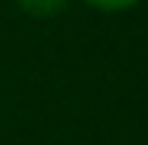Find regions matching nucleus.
<instances>
[{
  "label": "nucleus",
  "instance_id": "nucleus-1",
  "mask_svg": "<svg viewBox=\"0 0 148 145\" xmlns=\"http://www.w3.org/2000/svg\"><path fill=\"white\" fill-rule=\"evenodd\" d=\"M69 0H19V6L29 13V16H38V19H51L66 10Z\"/></svg>",
  "mask_w": 148,
  "mask_h": 145
},
{
  "label": "nucleus",
  "instance_id": "nucleus-2",
  "mask_svg": "<svg viewBox=\"0 0 148 145\" xmlns=\"http://www.w3.org/2000/svg\"><path fill=\"white\" fill-rule=\"evenodd\" d=\"M91 6H98V10H107V13H117V10H129L132 3H139V0H85Z\"/></svg>",
  "mask_w": 148,
  "mask_h": 145
}]
</instances>
